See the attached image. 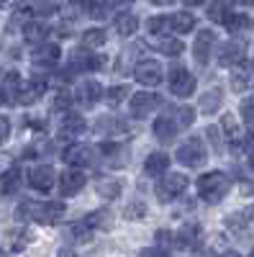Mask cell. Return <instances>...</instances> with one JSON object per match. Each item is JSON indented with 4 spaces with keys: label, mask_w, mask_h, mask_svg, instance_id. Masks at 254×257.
<instances>
[{
    "label": "cell",
    "mask_w": 254,
    "mask_h": 257,
    "mask_svg": "<svg viewBox=\"0 0 254 257\" xmlns=\"http://www.w3.org/2000/svg\"><path fill=\"white\" fill-rule=\"evenodd\" d=\"M67 206L59 201H47V203H34V201H24L16 208V219H31L36 224H57L62 216H65Z\"/></svg>",
    "instance_id": "1"
},
{
    "label": "cell",
    "mask_w": 254,
    "mask_h": 257,
    "mask_svg": "<svg viewBox=\"0 0 254 257\" xmlns=\"http://www.w3.org/2000/svg\"><path fill=\"white\" fill-rule=\"evenodd\" d=\"M195 185H198V196H200L205 203H218L226 193H228L231 180H228L226 173H221V170H213V173L200 175Z\"/></svg>",
    "instance_id": "2"
},
{
    "label": "cell",
    "mask_w": 254,
    "mask_h": 257,
    "mask_svg": "<svg viewBox=\"0 0 254 257\" xmlns=\"http://www.w3.org/2000/svg\"><path fill=\"white\" fill-rule=\"evenodd\" d=\"M187 190V178L182 173H167L162 175V180L157 183L154 193H157V198L162 203H169V201H175L177 196H182V193Z\"/></svg>",
    "instance_id": "3"
},
{
    "label": "cell",
    "mask_w": 254,
    "mask_h": 257,
    "mask_svg": "<svg viewBox=\"0 0 254 257\" xmlns=\"http://www.w3.org/2000/svg\"><path fill=\"white\" fill-rule=\"evenodd\" d=\"M205 155H208V149L200 142V137H190L182 147H177V155L175 157H177V162H182L187 167H198V165L205 162Z\"/></svg>",
    "instance_id": "4"
},
{
    "label": "cell",
    "mask_w": 254,
    "mask_h": 257,
    "mask_svg": "<svg viewBox=\"0 0 254 257\" xmlns=\"http://www.w3.org/2000/svg\"><path fill=\"white\" fill-rule=\"evenodd\" d=\"M159 103H162V98H159L157 93L141 90V93H134V95H131L129 108H131V116H134V118H146L152 111L159 108Z\"/></svg>",
    "instance_id": "5"
},
{
    "label": "cell",
    "mask_w": 254,
    "mask_h": 257,
    "mask_svg": "<svg viewBox=\"0 0 254 257\" xmlns=\"http://www.w3.org/2000/svg\"><path fill=\"white\" fill-rule=\"evenodd\" d=\"M134 80H139L141 85L154 88V85L162 82V64L157 59H139L136 67H134Z\"/></svg>",
    "instance_id": "6"
},
{
    "label": "cell",
    "mask_w": 254,
    "mask_h": 257,
    "mask_svg": "<svg viewBox=\"0 0 254 257\" xmlns=\"http://www.w3.org/2000/svg\"><path fill=\"white\" fill-rule=\"evenodd\" d=\"M198 88V80L193 72H187V70H175L172 75H169V90H172V95L177 98H190L195 93Z\"/></svg>",
    "instance_id": "7"
},
{
    "label": "cell",
    "mask_w": 254,
    "mask_h": 257,
    "mask_svg": "<svg viewBox=\"0 0 254 257\" xmlns=\"http://www.w3.org/2000/svg\"><path fill=\"white\" fill-rule=\"evenodd\" d=\"M54 180H57V173L52 165H36L29 170V185L39 193H49L54 188Z\"/></svg>",
    "instance_id": "8"
},
{
    "label": "cell",
    "mask_w": 254,
    "mask_h": 257,
    "mask_svg": "<svg viewBox=\"0 0 254 257\" xmlns=\"http://www.w3.org/2000/svg\"><path fill=\"white\" fill-rule=\"evenodd\" d=\"M62 157H65V162H70L75 170H80V167H88V165L95 162V149L88 147V144H70V147H65Z\"/></svg>",
    "instance_id": "9"
},
{
    "label": "cell",
    "mask_w": 254,
    "mask_h": 257,
    "mask_svg": "<svg viewBox=\"0 0 254 257\" xmlns=\"http://www.w3.org/2000/svg\"><path fill=\"white\" fill-rule=\"evenodd\" d=\"M200 239H203V229L198 224H185L177 234H172V244L175 247H182V249L200 247Z\"/></svg>",
    "instance_id": "10"
},
{
    "label": "cell",
    "mask_w": 254,
    "mask_h": 257,
    "mask_svg": "<svg viewBox=\"0 0 254 257\" xmlns=\"http://www.w3.org/2000/svg\"><path fill=\"white\" fill-rule=\"evenodd\" d=\"M85 183H88V178H85L82 170H67V173L59 178V190L65 198H70V196H77L85 188Z\"/></svg>",
    "instance_id": "11"
},
{
    "label": "cell",
    "mask_w": 254,
    "mask_h": 257,
    "mask_svg": "<svg viewBox=\"0 0 254 257\" xmlns=\"http://www.w3.org/2000/svg\"><path fill=\"white\" fill-rule=\"evenodd\" d=\"M244 62V44L239 41H226L218 47V64L221 67H236Z\"/></svg>",
    "instance_id": "12"
},
{
    "label": "cell",
    "mask_w": 254,
    "mask_h": 257,
    "mask_svg": "<svg viewBox=\"0 0 254 257\" xmlns=\"http://www.w3.org/2000/svg\"><path fill=\"white\" fill-rule=\"evenodd\" d=\"M21 75L16 72V70H11V72H6V77L0 80V100L3 103H18V93H21Z\"/></svg>",
    "instance_id": "13"
},
{
    "label": "cell",
    "mask_w": 254,
    "mask_h": 257,
    "mask_svg": "<svg viewBox=\"0 0 254 257\" xmlns=\"http://www.w3.org/2000/svg\"><path fill=\"white\" fill-rule=\"evenodd\" d=\"M70 57H72V59H70V67H72V70H80V72H82V70H88V72H90V70H100L103 64H105V57H100V54H88V49H85V54L77 49V52H72Z\"/></svg>",
    "instance_id": "14"
},
{
    "label": "cell",
    "mask_w": 254,
    "mask_h": 257,
    "mask_svg": "<svg viewBox=\"0 0 254 257\" xmlns=\"http://www.w3.org/2000/svg\"><path fill=\"white\" fill-rule=\"evenodd\" d=\"M213 44H216V34L208 31V29H203V31L198 34V39H195V44H193V57H195L198 64H205V62H208Z\"/></svg>",
    "instance_id": "15"
},
{
    "label": "cell",
    "mask_w": 254,
    "mask_h": 257,
    "mask_svg": "<svg viewBox=\"0 0 254 257\" xmlns=\"http://www.w3.org/2000/svg\"><path fill=\"white\" fill-rule=\"evenodd\" d=\"M100 98H103V85H100V82H95V80H82V82H80V88H77V100L85 105V108L95 105Z\"/></svg>",
    "instance_id": "16"
},
{
    "label": "cell",
    "mask_w": 254,
    "mask_h": 257,
    "mask_svg": "<svg viewBox=\"0 0 254 257\" xmlns=\"http://www.w3.org/2000/svg\"><path fill=\"white\" fill-rule=\"evenodd\" d=\"M59 57H62V49L57 44H47V41L41 47H36L34 54H31L34 64H39V67H41V64H44V67H54Z\"/></svg>",
    "instance_id": "17"
},
{
    "label": "cell",
    "mask_w": 254,
    "mask_h": 257,
    "mask_svg": "<svg viewBox=\"0 0 254 257\" xmlns=\"http://www.w3.org/2000/svg\"><path fill=\"white\" fill-rule=\"evenodd\" d=\"M167 167H169V155L167 152H152L149 157L144 160V173L152 175V178L167 175Z\"/></svg>",
    "instance_id": "18"
},
{
    "label": "cell",
    "mask_w": 254,
    "mask_h": 257,
    "mask_svg": "<svg viewBox=\"0 0 254 257\" xmlns=\"http://www.w3.org/2000/svg\"><path fill=\"white\" fill-rule=\"evenodd\" d=\"M47 90V80H29L26 85H21L18 103H36Z\"/></svg>",
    "instance_id": "19"
},
{
    "label": "cell",
    "mask_w": 254,
    "mask_h": 257,
    "mask_svg": "<svg viewBox=\"0 0 254 257\" xmlns=\"http://www.w3.org/2000/svg\"><path fill=\"white\" fill-rule=\"evenodd\" d=\"M177 132H180V128H177V123H175L172 116H159L154 121V137L159 142H172L177 137Z\"/></svg>",
    "instance_id": "20"
},
{
    "label": "cell",
    "mask_w": 254,
    "mask_h": 257,
    "mask_svg": "<svg viewBox=\"0 0 254 257\" xmlns=\"http://www.w3.org/2000/svg\"><path fill=\"white\" fill-rule=\"evenodd\" d=\"M195 16L190 13V11H180V13H172L169 16V29L177 31V34H190L195 29Z\"/></svg>",
    "instance_id": "21"
},
{
    "label": "cell",
    "mask_w": 254,
    "mask_h": 257,
    "mask_svg": "<svg viewBox=\"0 0 254 257\" xmlns=\"http://www.w3.org/2000/svg\"><path fill=\"white\" fill-rule=\"evenodd\" d=\"M221 100H223V90H221V88H210V90L203 93V98H200V111L208 113V116H213V113L221 108Z\"/></svg>",
    "instance_id": "22"
},
{
    "label": "cell",
    "mask_w": 254,
    "mask_h": 257,
    "mask_svg": "<svg viewBox=\"0 0 254 257\" xmlns=\"http://www.w3.org/2000/svg\"><path fill=\"white\" fill-rule=\"evenodd\" d=\"M116 31L121 36H134L139 31V18L134 13H118L116 16Z\"/></svg>",
    "instance_id": "23"
},
{
    "label": "cell",
    "mask_w": 254,
    "mask_h": 257,
    "mask_svg": "<svg viewBox=\"0 0 254 257\" xmlns=\"http://www.w3.org/2000/svg\"><path fill=\"white\" fill-rule=\"evenodd\" d=\"M221 126H223V132H226V139L234 144V147H241V142H244V132L239 128V123H236V118L234 116H223L221 118Z\"/></svg>",
    "instance_id": "24"
},
{
    "label": "cell",
    "mask_w": 254,
    "mask_h": 257,
    "mask_svg": "<svg viewBox=\"0 0 254 257\" xmlns=\"http://www.w3.org/2000/svg\"><path fill=\"white\" fill-rule=\"evenodd\" d=\"M95 132L98 134H123V132H129V126H126L123 121H118V118L100 116L98 123H95Z\"/></svg>",
    "instance_id": "25"
},
{
    "label": "cell",
    "mask_w": 254,
    "mask_h": 257,
    "mask_svg": "<svg viewBox=\"0 0 254 257\" xmlns=\"http://www.w3.org/2000/svg\"><path fill=\"white\" fill-rule=\"evenodd\" d=\"M18 185H21V170L18 167H11V170H6V173L0 175V193H3V196L16 193Z\"/></svg>",
    "instance_id": "26"
},
{
    "label": "cell",
    "mask_w": 254,
    "mask_h": 257,
    "mask_svg": "<svg viewBox=\"0 0 254 257\" xmlns=\"http://www.w3.org/2000/svg\"><path fill=\"white\" fill-rule=\"evenodd\" d=\"M47 34H49V29L41 24V21H29L24 26V39L31 41V44H41V41L47 39Z\"/></svg>",
    "instance_id": "27"
},
{
    "label": "cell",
    "mask_w": 254,
    "mask_h": 257,
    "mask_svg": "<svg viewBox=\"0 0 254 257\" xmlns=\"http://www.w3.org/2000/svg\"><path fill=\"white\" fill-rule=\"evenodd\" d=\"M251 77H254V67L249 62L236 64V70H234V90H244L249 82H254Z\"/></svg>",
    "instance_id": "28"
},
{
    "label": "cell",
    "mask_w": 254,
    "mask_h": 257,
    "mask_svg": "<svg viewBox=\"0 0 254 257\" xmlns=\"http://www.w3.org/2000/svg\"><path fill=\"white\" fill-rule=\"evenodd\" d=\"M111 219H113V216H111V211H105V208H103V211H95V213H90V216H85L82 224L93 231V229H105V226H111Z\"/></svg>",
    "instance_id": "29"
},
{
    "label": "cell",
    "mask_w": 254,
    "mask_h": 257,
    "mask_svg": "<svg viewBox=\"0 0 254 257\" xmlns=\"http://www.w3.org/2000/svg\"><path fill=\"white\" fill-rule=\"evenodd\" d=\"M85 128V121H82V116H77V113H65V118H62V134L65 137H75V134H80Z\"/></svg>",
    "instance_id": "30"
},
{
    "label": "cell",
    "mask_w": 254,
    "mask_h": 257,
    "mask_svg": "<svg viewBox=\"0 0 254 257\" xmlns=\"http://www.w3.org/2000/svg\"><path fill=\"white\" fill-rule=\"evenodd\" d=\"M105 39H108V36H105L103 29H88L82 34V47L85 49H98V47L105 44Z\"/></svg>",
    "instance_id": "31"
},
{
    "label": "cell",
    "mask_w": 254,
    "mask_h": 257,
    "mask_svg": "<svg viewBox=\"0 0 254 257\" xmlns=\"http://www.w3.org/2000/svg\"><path fill=\"white\" fill-rule=\"evenodd\" d=\"M226 29L231 31V34H239V31H244V29H249L251 26V18L249 16H244V13H231L226 21Z\"/></svg>",
    "instance_id": "32"
},
{
    "label": "cell",
    "mask_w": 254,
    "mask_h": 257,
    "mask_svg": "<svg viewBox=\"0 0 254 257\" xmlns=\"http://www.w3.org/2000/svg\"><path fill=\"white\" fill-rule=\"evenodd\" d=\"M205 11H208V18L216 21V24H223V21L231 16V6L228 3H210V6H205Z\"/></svg>",
    "instance_id": "33"
},
{
    "label": "cell",
    "mask_w": 254,
    "mask_h": 257,
    "mask_svg": "<svg viewBox=\"0 0 254 257\" xmlns=\"http://www.w3.org/2000/svg\"><path fill=\"white\" fill-rule=\"evenodd\" d=\"M169 29V16H152L149 21H146V31H149L152 36H159Z\"/></svg>",
    "instance_id": "34"
},
{
    "label": "cell",
    "mask_w": 254,
    "mask_h": 257,
    "mask_svg": "<svg viewBox=\"0 0 254 257\" xmlns=\"http://www.w3.org/2000/svg\"><path fill=\"white\" fill-rule=\"evenodd\" d=\"M82 8L90 13V18H98V21H100V18L108 16V13H111L116 6H113V3H85Z\"/></svg>",
    "instance_id": "35"
},
{
    "label": "cell",
    "mask_w": 254,
    "mask_h": 257,
    "mask_svg": "<svg viewBox=\"0 0 254 257\" xmlns=\"http://www.w3.org/2000/svg\"><path fill=\"white\" fill-rule=\"evenodd\" d=\"M126 98H129V88H126V85H116V88L105 90V100H108L111 105H121Z\"/></svg>",
    "instance_id": "36"
},
{
    "label": "cell",
    "mask_w": 254,
    "mask_h": 257,
    "mask_svg": "<svg viewBox=\"0 0 254 257\" xmlns=\"http://www.w3.org/2000/svg\"><path fill=\"white\" fill-rule=\"evenodd\" d=\"M177 118H175V123H177V128L180 126H190L195 121V108H190V105H177Z\"/></svg>",
    "instance_id": "37"
},
{
    "label": "cell",
    "mask_w": 254,
    "mask_h": 257,
    "mask_svg": "<svg viewBox=\"0 0 254 257\" xmlns=\"http://www.w3.org/2000/svg\"><path fill=\"white\" fill-rule=\"evenodd\" d=\"M98 193L105 198H116L118 193H121V183L118 180H100L98 183Z\"/></svg>",
    "instance_id": "38"
},
{
    "label": "cell",
    "mask_w": 254,
    "mask_h": 257,
    "mask_svg": "<svg viewBox=\"0 0 254 257\" xmlns=\"http://www.w3.org/2000/svg\"><path fill=\"white\" fill-rule=\"evenodd\" d=\"M157 49L164 52V54H169V57H177L185 47H182V41H177V39H167V41H159Z\"/></svg>",
    "instance_id": "39"
},
{
    "label": "cell",
    "mask_w": 254,
    "mask_h": 257,
    "mask_svg": "<svg viewBox=\"0 0 254 257\" xmlns=\"http://www.w3.org/2000/svg\"><path fill=\"white\" fill-rule=\"evenodd\" d=\"M123 216L126 219H141V216H146V203H129L126 211H123Z\"/></svg>",
    "instance_id": "40"
},
{
    "label": "cell",
    "mask_w": 254,
    "mask_h": 257,
    "mask_svg": "<svg viewBox=\"0 0 254 257\" xmlns=\"http://www.w3.org/2000/svg\"><path fill=\"white\" fill-rule=\"evenodd\" d=\"M239 111H241V118H244V121H249V123L254 121V95L246 98V100H241Z\"/></svg>",
    "instance_id": "41"
},
{
    "label": "cell",
    "mask_w": 254,
    "mask_h": 257,
    "mask_svg": "<svg viewBox=\"0 0 254 257\" xmlns=\"http://www.w3.org/2000/svg\"><path fill=\"white\" fill-rule=\"evenodd\" d=\"M72 103V95L67 90H59L57 98H54V108H67V105Z\"/></svg>",
    "instance_id": "42"
},
{
    "label": "cell",
    "mask_w": 254,
    "mask_h": 257,
    "mask_svg": "<svg viewBox=\"0 0 254 257\" xmlns=\"http://www.w3.org/2000/svg\"><path fill=\"white\" fill-rule=\"evenodd\" d=\"M8 137H11V121L6 116H0V144L8 142Z\"/></svg>",
    "instance_id": "43"
},
{
    "label": "cell",
    "mask_w": 254,
    "mask_h": 257,
    "mask_svg": "<svg viewBox=\"0 0 254 257\" xmlns=\"http://www.w3.org/2000/svg\"><path fill=\"white\" fill-rule=\"evenodd\" d=\"M139 257H167V252L159 249V247H146V249L139 252Z\"/></svg>",
    "instance_id": "44"
},
{
    "label": "cell",
    "mask_w": 254,
    "mask_h": 257,
    "mask_svg": "<svg viewBox=\"0 0 254 257\" xmlns=\"http://www.w3.org/2000/svg\"><path fill=\"white\" fill-rule=\"evenodd\" d=\"M59 257H77V254H75V249L65 247V249H59Z\"/></svg>",
    "instance_id": "45"
},
{
    "label": "cell",
    "mask_w": 254,
    "mask_h": 257,
    "mask_svg": "<svg viewBox=\"0 0 254 257\" xmlns=\"http://www.w3.org/2000/svg\"><path fill=\"white\" fill-rule=\"evenodd\" d=\"M221 257H241L239 252H226V254H221Z\"/></svg>",
    "instance_id": "46"
},
{
    "label": "cell",
    "mask_w": 254,
    "mask_h": 257,
    "mask_svg": "<svg viewBox=\"0 0 254 257\" xmlns=\"http://www.w3.org/2000/svg\"><path fill=\"white\" fill-rule=\"evenodd\" d=\"M249 167L254 170V149H251V155H249Z\"/></svg>",
    "instance_id": "47"
}]
</instances>
